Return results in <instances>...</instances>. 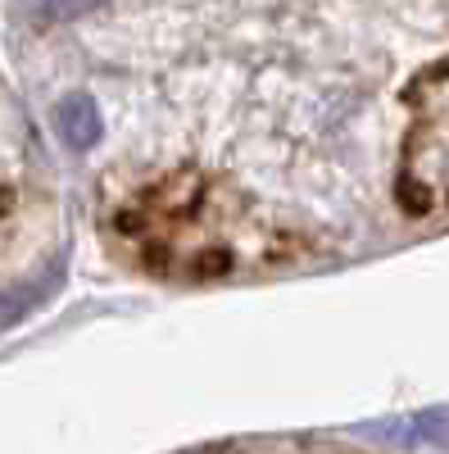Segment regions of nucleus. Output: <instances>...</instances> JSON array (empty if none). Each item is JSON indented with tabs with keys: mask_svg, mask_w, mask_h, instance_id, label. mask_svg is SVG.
Masks as SVG:
<instances>
[{
	"mask_svg": "<svg viewBox=\"0 0 449 454\" xmlns=\"http://www.w3.org/2000/svg\"><path fill=\"white\" fill-rule=\"evenodd\" d=\"M55 128H59L64 145H73V150H91L100 141V132H105L100 109H96L91 96H64L55 105Z\"/></svg>",
	"mask_w": 449,
	"mask_h": 454,
	"instance_id": "f03ea898",
	"label": "nucleus"
},
{
	"mask_svg": "<svg viewBox=\"0 0 449 454\" xmlns=\"http://www.w3.org/2000/svg\"><path fill=\"white\" fill-rule=\"evenodd\" d=\"M372 436H391V441H404V445H449V409H427L418 419H399V423H377L368 427Z\"/></svg>",
	"mask_w": 449,
	"mask_h": 454,
	"instance_id": "7ed1b4c3",
	"label": "nucleus"
},
{
	"mask_svg": "<svg viewBox=\"0 0 449 454\" xmlns=\"http://www.w3.org/2000/svg\"><path fill=\"white\" fill-rule=\"evenodd\" d=\"M59 273H64V263H55L46 278H32V282H23V286H14V291H0V327H14L27 309L42 305V300L59 286Z\"/></svg>",
	"mask_w": 449,
	"mask_h": 454,
	"instance_id": "20e7f679",
	"label": "nucleus"
},
{
	"mask_svg": "<svg viewBox=\"0 0 449 454\" xmlns=\"http://www.w3.org/2000/svg\"><path fill=\"white\" fill-rule=\"evenodd\" d=\"M408 109L414 123L395 182L399 209L414 218H449V59L408 87Z\"/></svg>",
	"mask_w": 449,
	"mask_h": 454,
	"instance_id": "f257e3e1",
	"label": "nucleus"
},
{
	"mask_svg": "<svg viewBox=\"0 0 449 454\" xmlns=\"http://www.w3.org/2000/svg\"><path fill=\"white\" fill-rule=\"evenodd\" d=\"M14 5L27 14V19H42V23H64V19H78V14H91L105 0H14Z\"/></svg>",
	"mask_w": 449,
	"mask_h": 454,
	"instance_id": "39448f33",
	"label": "nucleus"
}]
</instances>
